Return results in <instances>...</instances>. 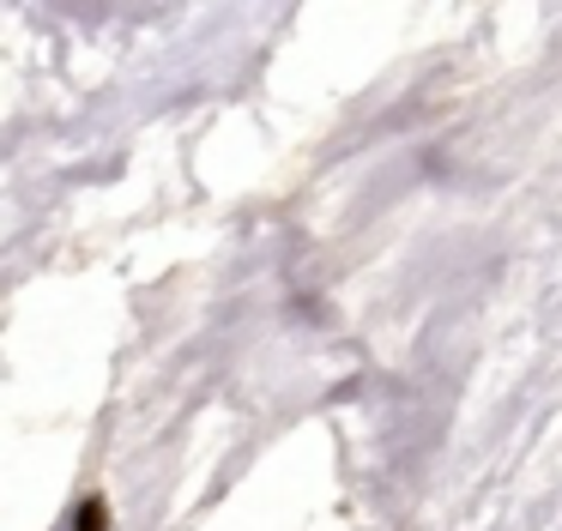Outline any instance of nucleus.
Listing matches in <instances>:
<instances>
[{
  "mask_svg": "<svg viewBox=\"0 0 562 531\" xmlns=\"http://www.w3.org/2000/svg\"><path fill=\"white\" fill-rule=\"evenodd\" d=\"M110 526V513H103V501H86L79 507V531H103Z\"/></svg>",
  "mask_w": 562,
  "mask_h": 531,
  "instance_id": "f257e3e1",
  "label": "nucleus"
}]
</instances>
